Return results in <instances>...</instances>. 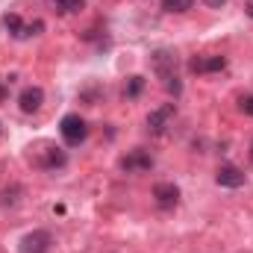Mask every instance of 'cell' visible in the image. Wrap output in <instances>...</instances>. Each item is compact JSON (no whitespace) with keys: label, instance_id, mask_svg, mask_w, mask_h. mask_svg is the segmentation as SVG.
Listing matches in <instances>:
<instances>
[{"label":"cell","instance_id":"13","mask_svg":"<svg viewBox=\"0 0 253 253\" xmlns=\"http://www.w3.org/2000/svg\"><path fill=\"white\" fill-rule=\"evenodd\" d=\"M191 6H194V0H162L165 12H189Z\"/></svg>","mask_w":253,"mask_h":253},{"label":"cell","instance_id":"9","mask_svg":"<svg viewBox=\"0 0 253 253\" xmlns=\"http://www.w3.org/2000/svg\"><path fill=\"white\" fill-rule=\"evenodd\" d=\"M224 68H227L224 56H194L189 62L191 74H215V71H224Z\"/></svg>","mask_w":253,"mask_h":253},{"label":"cell","instance_id":"10","mask_svg":"<svg viewBox=\"0 0 253 253\" xmlns=\"http://www.w3.org/2000/svg\"><path fill=\"white\" fill-rule=\"evenodd\" d=\"M3 27H6L9 36H15V39H27V24L21 21V15H15V12L3 15Z\"/></svg>","mask_w":253,"mask_h":253},{"label":"cell","instance_id":"1","mask_svg":"<svg viewBox=\"0 0 253 253\" xmlns=\"http://www.w3.org/2000/svg\"><path fill=\"white\" fill-rule=\"evenodd\" d=\"M177 53L174 50H153L150 53V68H153V74L162 80V83H168V80H174L177 77Z\"/></svg>","mask_w":253,"mask_h":253},{"label":"cell","instance_id":"3","mask_svg":"<svg viewBox=\"0 0 253 253\" xmlns=\"http://www.w3.org/2000/svg\"><path fill=\"white\" fill-rule=\"evenodd\" d=\"M59 132H62V138H65V144H68V147H77V144H83V141H85L88 126H85V121H83L80 115H65L62 124H59Z\"/></svg>","mask_w":253,"mask_h":253},{"label":"cell","instance_id":"12","mask_svg":"<svg viewBox=\"0 0 253 253\" xmlns=\"http://www.w3.org/2000/svg\"><path fill=\"white\" fill-rule=\"evenodd\" d=\"M141 91H144V77H138V74H135V77H129V80H126V85H124V94H126V97H138Z\"/></svg>","mask_w":253,"mask_h":253},{"label":"cell","instance_id":"19","mask_svg":"<svg viewBox=\"0 0 253 253\" xmlns=\"http://www.w3.org/2000/svg\"><path fill=\"white\" fill-rule=\"evenodd\" d=\"M251 162H253V144H251Z\"/></svg>","mask_w":253,"mask_h":253},{"label":"cell","instance_id":"2","mask_svg":"<svg viewBox=\"0 0 253 253\" xmlns=\"http://www.w3.org/2000/svg\"><path fill=\"white\" fill-rule=\"evenodd\" d=\"M174 118H177V106H174V103H162V106H156V109L147 115V129H150L153 135H165V132L174 126Z\"/></svg>","mask_w":253,"mask_h":253},{"label":"cell","instance_id":"11","mask_svg":"<svg viewBox=\"0 0 253 253\" xmlns=\"http://www.w3.org/2000/svg\"><path fill=\"white\" fill-rule=\"evenodd\" d=\"M42 165H44V168H62V165H65V153L59 150V147H47V153H44Z\"/></svg>","mask_w":253,"mask_h":253},{"label":"cell","instance_id":"6","mask_svg":"<svg viewBox=\"0 0 253 253\" xmlns=\"http://www.w3.org/2000/svg\"><path fill=\"white\" fill-rule=\"evenodd\" d=\"M153 200L159 209H174L180 203V189L174 183H156L153 186Z\"/></svg>","mask_w":253,"mask_h":253},{"label":"cell","instance_id":"15","mask_svg":"<svg viewBox=\"0 0 253 253\" xmlns=\"http://www.w3.org/2000/svg\"><path fill=\"white\" fill-rule=\"evenodd\" d=\"M239 109H242L245 115H251V118H253V94H245V97L239 100Z\"/></svg>","mask_w":253,"mask_h":253},{"label":"cell","instance_id":"8","mask_svg":"<svg viewBox=\"0 0 253 253\" xmlns=\"http://www.w3.org/2000/svg\"><path fill=\"white\" fill-rule=\"evenodd\" d=\"M42 103H44V91H42L39 85L24 88V91H21V97H18V106H21V112H27V115L39 112V109H42Z\"/></svg>","mask_w":253,"mask_h":253},{"label":"cell","instance_id":"4","mask_svg":"<svg viewBox=\"0 0 253 253\" xmlns=\"http://www.w3.org/2000/svg\"><path fill=\"white\" fill-rule=\"evenodd\" d=\"M50 245H53V239H50L47 230H33V233H27L21 239L18 251L21 253H50Z\"/></svg>","mask_w":253,"mask_h":253},{"label":"cell","instance_id":"16","mask_svg":"<svg viewBox=\"0 0 253 253\" xmlns=\"http://www.w3.org/2000/svg\"><path fill=\"white\" fill-rule=\"evenodd\" d=\"M206 6H212V9H221V6H227V0H203Z\"/></svg>","mask_w":253,"mask_h":253},{"label":"cell","instance_id":"17","mask_svg":"<svg viewBox=\"0 0 253 253\" xmlns=\"http://www.w3.org/2000/svg\"><path fill=\"white\" fill-rule=\"evenodd\" d=\"M6 94H9V88L3 85V80H0V100H6Z\"/></svg>","mask_w":253,"mask_h":253},{"label":"cell","instance_id":"18","mask_svg":"<svg viewBox=\"0 0 253 253\" xmlns=\"http://www.w3.org/2000/svg\"><path fill=\"white\" fill-rule=\"evenodd\" d=\"M248 15H251V18H253V6H248Z\"/></svg>","mask_w":253,"mask_h":253},{"label":"cell","instance_id":"5","mask_svg":"<svg viewBox=\"0 0 253 253\" xmlns=\"http://www.w3.org/2000/svg\"><path fill=\"white\" fill-rule=\"evenodd\" d=\"M150 168H153V156H150L147 150H141V147H135V150H129L126 156H121V171H126V174L150 171Z\"/></svg>","mask_w":253,"mask_h":253},{"label":"cell","instance_id":"7","mask_svg":"<svg viewBox=\"0 0 253 253\" xmlns=\"http://www.w3.org/2000/svg\"><path fill=\"white\" fill-rule=\"evenodd\" d=\"M215 183L221 189H242L245 186V171L236 168V165H221L218 174H215Z\"/></svg>","mask_w":253,"mask_h":253},{"label":"cell","instance_id":"14","mask_svg":"<svg viewBox=\"0 0 253 253\" xmlns=\"http://www.w3.org/2000/svg\"><path fill=\"white\" fill-rule=\"evenodd\" d=\"M53 6L68 15V12H80V9L85 6V0H53Z\"/></svg>","mask_w":253,"mask_h":253}]
</instances>
